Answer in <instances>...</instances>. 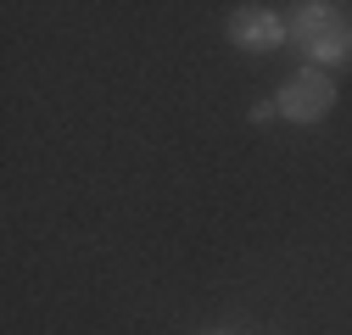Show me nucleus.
Here are the masks:
<instances>
[{"label":"nucleus","mask_w":352,"mask_h":335,"mask_svg":"<svg viewBox=\"0 0 352 335\" xmlns=\"http://www.w3.org/2000/svg\"><path fill=\"white\" fill-rule=\"evenodd\" d=\"M269 117H280V106H274V101H257V106H252V123H269Z\"/></svg>","instance_id":"20e7f679"},{"label":"nucleus","mask_w":352,"mask_h":335,"mask_svg":"<svg viewBox=\"0 0 352 335\" xmlns=\"http://www.w3.org/2000/svg\"><path fill=\"white\" fill-rule=\"evenodd\" d=\"M212 335H218V330H212Z\"/></svg>","instance_id":"39448f33"},{"label":"nucleus","mask_w":352,"mask_h":335,"mask_svg":"<svg viewBox=\"0 0 352 335\" xmlns=\"http://www.w3.org/2000/svg\"><path fill=\"white\" fill-rule=\"evenodd\" d=\"M285 28H291V39H296L307 56H319L324 73L352 62V17H346V6H330V0H307V6H291Z\"/></svg>","instance_id":"f257e3e1"},{"label":"nucleus","mask_w":352,"mask_h":335,"mask_svg":"<svg viewBox=\"0 0 352 335\" xmlns=\"http://www.w3.org/2000/svg\"><path fill=\"white\" fill-rule=\"evenodd\" d=\"M274 106H280L285 123H319V117H330V106H336V73H324V67H296L280 90H274Z\"/></svg>","instance_id":"f03ea898"},{"label":"nucleus","mask_w":352,"mask_h":335,"mask_svg":"<svg viewBox=\"0 0 352 335\" xmlns=\"http://www.w3.org/2000/svg\"><path fill=\"white\" fill-rule=\"evenodd\" d=\"M224 34H230V45H241V51H280L285 39H291V28H285V17L274 12V6H235L230 12V23H224Z\"/></svg>","instance_id":"7ed1b4c3"}]
</instances>
